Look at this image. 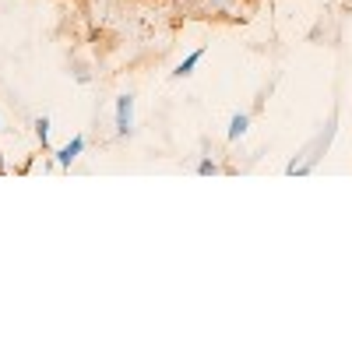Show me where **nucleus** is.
Masks as SVG:
<instances>
[{"instance_id":"nucleus-1","label":"nucleus","mask_w":352,"mask_h":352,"mask_svg":"<svg viewBox=\"0 0 352 352\" xmlns=\"http://www.w3.org/2000/svg\"><path fill=\"white\" fill-rule=\"evenodd\" d=\"M134 131V96H116V134L127 138Z\"/></svg>"},{"instance_id":"nucleus-2","label":"nucleus","mask_w":352,"mask_h":352,"mask_svg":"<svg viewBox=\"0 0 352 352\" xmlns=\"http://www.w3.org/2000/svg\"><path fill=\"white\" fill-rule=\"evenodd\" d=\"M81 152H85V134H74V138L64 144V148L56 152V166H60V169H71V162H74Z\"/></svg>"},{"instance_id":"nucleus-3","label":"nucleus","mask_w":352,"mask_h":352,"mask_svg":"<svg viewBox=\"0 0 352 352\" xmlns=\"http://www.w3.org/2000/svg\"><path fill=\"white\" fill-rule=\"evenodd\" d=\"M201 60H204V46H201V50H194L190 56H184V60H180V64H176V71H173V78H190V74H194V67H197Z\"/></svg>"},{"instance_id":"nucleus-4","label":"nucleus","mask_w":352,"mask_h":352,"mask_svg":"<svg viewBox=\"0 0 352 352\" xmlns=\"http://www.w3.org/2000/svg\"><path fill=\"white\" fill-rule=\"evenodd\" d=\"M247 131H250V116H247V113H232V120H229V131H226V138H229V141H240Z\"/></svg>"},{"instance_id":"nucleus-5","label":"nucleus","mask_w":352,"mask_h":352,"mask_svg":"<svg viewBox=\"0 0 352 352\" xmlns=\"http://www.w3.org/2000/svg\"><path fill=\"white\" fill-rule=\"evenodd\" d=\"M36 138L43 141V148H46V141H50V116H39V120H36Z\"/></svg>"},{"instance_id":"nucleus-6","label":"nucleus","mask_w":352,"mask_h":352,"mask_svg":"<svg viewBox=\"0 0 352 352\" xmlns=\"http://www.w3.org/2000/svg\"><path fill=\"white\" fill-rule=\"evenodd\" d=\"M197 173H201V176H215V173H219V162H215V159H201V162H197Z\"/></svg>"},{"instance_id":"nucleus-7","label":"nucleus","mask_w":352,"mask_h":352,"mask_svg":"<svg viewBox=\"0 0 352 352\" xmlns=\"http://www.w3.org/2000/svg\"><path fill=\"white\" fill-rule=\"evenodd\" d=\"M0 173H4V159H0Z\"/></svg>"}]
</instances>
